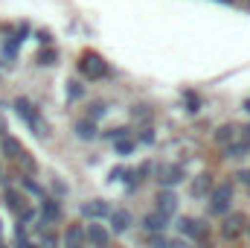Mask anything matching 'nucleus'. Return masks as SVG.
<instances>
[{
  "label": "nucleus",
  "mask_w": 250,
  "mask_h": 248,
  "mask_svg": "<svg viewBox=\"0 0 250 248\" xmlns=\"http://www.w3.org/2000/svg\"><path fill=\"white\" fill-rule=\"evenodd\" d=\"M3 198H6V207H9V210H15V213H23V198H21L15 190H6V196H3Z\"/></svg>",
  "instance_id": "11"
},
{
  "label": "nucleus",
  "mask_w": 250,
  "mask_h": 248,
  "mask_svg": "<svg viewBox=\"0 0 250 248\" xmlns=\"http://www.w3.org/2000/svg\"><path fill=\"white\" fill-rule=\"evenodd\" d=\"M239 178H242V181H245V184L250 187V170H245V173H239Z\"/></svg>",
  "instance_id": "24"
},
{
  "label": "nucleus",
  "mask_w": 250,
  "mask_h": 248,
  "mask_svg": "<svg viewBox=\"0 0 250 248\" xmlns=\"http://www.w3.org/2000/svg\"><path fill=\"white\" fill-rule=\"evenodd\" d=\"M157 201H160V204H157V213H160V216H172V213H175V207H178L175 193H163Z\"/></svg>",
  "instance_id": "5"
},
{
  "label": "nucleus",
  "mask_w": 250,
  "mask_h": 248,
  "mask_svg": "<svg viewBox=\"0 0 250 248\" xmlns=\"http://www.w3.org/2000/svg\"><path fill=\"white\" fill-rule=\"evenodd\" d=\"M76 134H79L82 140H90V137L96 134V125H93V123H79V125H76Z\"/></svg>",
  "instance_id": "17"
},
{
  "label": "nucleus",
  "mask_w": 250,
  "mask_h": 248,
  "mask_svg": "<svg viewBox=\"0 0 250 248\" xmlns=\"http://www.w3.org/2000/svg\"><path fill=\"white\" fill-rule=\"evenodd\" d=\"M230 201H233V187L221 184L212 190V201H209V210L212 213H227L230 210Z\"/></svg>",
  "instance_id": "1"
},
{
  "label": "nucleus",
  "mask_w": 250,
  "mask_h": 248,
  "mask_svg": "<svg viewBox=\"0 0 250 248\" xmlns=\"http://www.w3.org/2000/svg\"><path fill=\"white\" fill-rule=\"evenodd\" d=\"M184 178V167H160V181L163 184H175Z\"/></svg>",
  "instance_id": "7"
},
{
  "label": "nucleus",
  "mask_w": 250,
  "mask_h": 248,
  "mask_svg": "<svg viewBox=\"0 0 250 248\" xmlns=\"http://www.w3.org/2000/svg\"><path fill=\"white\" fill-rule=\"evenodd\" d=\"M248 111H250V102H248Z\"/></svg>",
  "instance_id": "26"
},
{
  "label": "nucleus",
  "mask_w": 250,
  "mask_h": 248,
  "mask_svg": "<svg viewBox=\"0 0 250 248\" xmlns=\"http://www.w3.org/2000/svg\"><path fill=\"white\" fill-rule=\"evenodd\" d=\"M3 152H6L9 158H21V155H23V149H21V143H18L15 137H3Z\"/></svg>",
  "instance_id": "12"
},
{
  "label": "nucleus",
  "mask_w": 250,
  "mask_h": 248,
  "mask_svg": "<svg viewBox=\"0 0 250 248\" xmlns=\"http://www.w3.org/2000/svg\"><path fill=\"white\" fill-rule=\"evenodd\" d=\"M44 246L53 248V246H56V237H53V234H44Z\"/></svg>",
  "instance_id": "23"
},
{
  "label": "nucleus",
  "mask_w": 250,
  "mask_h": 248,
  "mask_svg": "<svg viewBox=\"0 0 250 248\" xmlns=\"http://www.w3.org/2000/svg\"><path fill=\"white\" fill-rule=\"evenodd\" d=\"M53 59H56V53H53V50H47V53H41V56H38V62H41V64H53Z\"/></svg>",
  "instance_id": "20"
},
{
  "label": "nucleus",
  "mask_w": 250,
  "mask_h": 248,
  "mask_svg": "<svg viewBox=\"0 0 250 248\" xmlns=\"http://www.w3.org/2000/svg\"><path fill=\"white\" fill-rule=\"evenodd\" d=\"M131 149H134V143H131V140H117V152H123V155H128Z\"/></svg>",
  "instance_id": "19"
},
{
  "label": "nucleus",
  "mask_w": 250,
  "mask_h": 248,
  "mask_svg": "<svg viewBox=\"0 0 250 248\" xmlns=\"http://www.w3.org/2000/svg\"><path fill=\"white\" fill-rule=\"evenodd\" d=\"M181 234H187V237H204V228H201V222H195V219H181Z\"/></svg>",
  "instance_id": "8"
},
{
  "label": "nucleus",
  "mask_w": 250,
  "mask_h": 248,
  "mask_svg": "<svg viewBox=\"0 0 250 248\" xmlns=\"http://www.w3.org/2000/svg\"><path fill=\"white\" fill-rule=\"evenodd\" d=\"M76 97H82V85L70 82V99H76Z\"/></svg>",
  "instance_id": "21"
},
{
  "label": "nucleus",
  "mask_w": 250,
  "mask_h": 248,
  "mask_svg": "<svg viewBox=\"0 0 250 248\" xmlns=\"http://www.w3.org/2000/svg\"><path fill=\"white\" fill-rule=\"evenodd\" d=\"M82 73L90 76V79H102V76L108 73V64L102 62L96 53H84V56H82Z\"/></svg>",
  "instance_id": "3"
},
{
  "label": "nucleus",
  "mask_w": 250,
  "mask_h": 248,
  "mask_svg": "<svg viewBox=\"0 0 250 248\" xmlns=\"http://www.w3.org/2000/svg\"><path fill=\"white\" fill-rule=\"evenodd\" d=\"M209 187H212V178H209V175H198V178L192 181V196H204Z\"/></svg>",
  "instance_id": "14"
},
{
  "label": "nucleus",
  "mask_w": 250,
  "mask_h": 248,
  "mask_svg": "<svg viewBox=\"0 0 250 248\" xmlns=\"http://www.w3.org/2000/svg\"><path fill=\"white\" fill-rule=\"evenodd\" d=\"M82 213H84V216H90V219H99V216H108L111 210H108V204H105V201H87V204L82 207Z\"/></svg>",
  "instance_id": "6"
},
{
  "label": "nucleus",
  "mask_w": 250,
  "mask_h": 248,
  "mask_svg": "<svg viewBox=\"0 0 250 248\" xmlns=\"http://www.w3.org/2000/svg\"><path fill=\"white\" fill-rule=\"evenodd\" d=\"M15 111H18V114H21V117H23L26 123L35 128V134H47V125L41 123L38 111H35V108H32L29 102H26V99H18V102H15Z\"/></svg>",
  "instance_id": "2"
},
{
  "label": "nucleus",
  "mask_w": 250,
  "mask_h": 248,
  "mask_svg": "<svg viewBox=\"0 0 250 248\" xmlns=\"http://www.w3.org/2000/svg\"><path fill=\"white\" fill-rule=\"evenodd\" d=\"M242 225H245V219H242V216H230V219L224 222V237H230V240H233V237H239V234H242Z\"/></svg>",
  "instance_id": "10"
},
{
  "label": "nucleus",
  "mask_w": 250,
  "mask_h": 248,
  "mask_svg": "<svg viewBox=\"0 0 250 248\" xmlns=\"http://www.w3.org/2000/svg\"><path fill=\"white\" fill-rule=\"evenodd\" d=\"M146 228H148V231H163V228H166V216L148 213V216H146Z\"/></svg>",
  "instance_id": "16"
},
{
  "label": "nucleus",
  "mask_w": 250,
  "mask_h": 248,
  "mask_svg": "<svg viewBox=\"0 0 250 248\" xmlns=\"http://www.w3.org/2000/svg\"><path fill=\"white\" fill-rule=\"evenodd\" d=\"M233 137H236V128H233V125H224V128H218V134H215L218 143H227V140H233Z\"/></svg>",
  "instance_id": "18"
},
{
  "label": "nucleus",
  "mask_w": 250,
  "mask_h": 248,
  "mask_svg": "<svg viewBox=\"0 0 250 248\" xmlns=\"http://www.w3.org/2000/svg\"><path fill=\"white\" fill-rule=\"evenodd\" d=\"M169 248H189L184 240H175V243H169Z\"/></svg>",
  "instance_id": "25"
},
{
  "label": "nucleus",
  "mask_w": 250,
  "mask_h": 248,
  "mask_svg": "<svg viewBox=\"0 0 250 248\" xmlns=\"http://www.w3.org/2000/svg\"><path fill=\"white\" fill-rule=\"evenodd\" d=\"M64 240H67V248H79V246H82V240H84V231L73 225V228L67 231V237H64Z\"/></svg>",
  "instance_id": "15"
},
{
  "label": "nucleus",
  "mask_w": 250,
  "mask_h": 248,
  "mask_svg": "<svg viewBox=\"0 0 250 248\" xmlns=\"http://www.w3.org/2000/svg\"><path fill=\"white\" fill-rule=\"evenodd\" d=\"M90 114H93V120H96V117H102V114H105V105H102V102H96V105H93V111H90Z\"/></svg>",
  "instance_id": "22"
},
{
  "label": "nucleus",
  "mask_w": 250,
  "mask_h": 248,
  "mask_svg": "<svg viewBox=\"0 0 250 248\" xmlns=\"http://www.w3.org/2000/svg\"><path fill=\"white\" fill-rule=\"evenodd\" d=\"M111 225H114L117 234H123V231H128V225H131V216H128L125 210H114V213H111Z\"/></svg>",
  "instance_id": "9"
},
{
  "label": "nucleus",
  "mask_w": 250,
  "mask_h": 248,
  "mask_svg": "<svg viewBox=\"0 0 250 248\" xmlns=\"http://www.w3.org/2000/svg\"><path fill=\"white\" fill-rule=\"evenodd\" d=\"M87 240H90V246L105 248L108 243H111V234H108L102 225H90V228H87Z\"/></svg>",
  "instance_id": "4"
},
{
  "label": "nucleus",
  "mask_w": 250,
  "mask_h": 248,
  "mask_svg": "<svg viewBox=\"0 0 250 248\" xmlns=\"http://www.w3.org/2000/svg\"><path fill=\"white\" fill-rule=\"evenodd\" d=\"M0 248H3V246H0Z\"/></svg>",
  "instance_id": "27"
},
{
  "label": "nucleus",
  "mask_w": 250,
  "mask_h": 248,
  "mask_svg": "<svg viewBox=\"0 0 250 248\" xmlns=\"http://www.w3.org/2000/svg\"><path fill=\"white\" fill-rule=\"evenodd\" d=\"M41 213H44V222H56V219L62 216V207H59L56 201H44V207H41Z\"/></svg>",
  "instance_id": "13"
}]
</instances>
